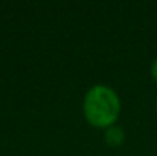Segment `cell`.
Segmentation results:
<instances>
[{
	"label": "cell",
	"mask_w": 157,
	"mask_h": 156,
	"mask_svg": "<svg viewBox=\"0 0 157 156\" xmlns=\"http://www.w3.org/2000/svg\"><path fill=\"white\" fill-rule=\"evenodd\" d=\"M151 75H153V78L157 81V58L153 61V64H151Z\"/></svg>",
	"instance_id": "3"
},
{
	"label": "cell",
	"mask_w": 157,
	"mask_h": 156,
	"mask_svg": "<svg viewBox=\"0 0 157 156\" xmlns=\"http://www.w3.org/2000/svg\"><path fill=\"white\" fill-rule=\"evenodd\" d=\"M82 112L90 126L108 129L114 126L121 115L119 95L105 84H96L87 90L82 101Z\"/></svg>",
	"instance_id": "1"
},
{
	"label": "cell",
	"mask_w": 157,
	"mask_h": 156,
	"mask_svg": "<svg viewBox=\"0 0 157 156\" xmlns=\"http://www.w3.org/2000/svg\"><path fill=\"white\" fill-rule=\"evenodd\" d=\"M156 107H157V101H156Z\"/></svg>",
	"instance_id": "4"
},
{
	"label": "cell",
	"mask_w": 157,
	"mask_h": 156,
	"mask_svg": "<svg viewBox=\"0 0 157 156\" xmlns=\"http://www.w3.org/2000/svg\"><path fill=\"white\" fill-rule=\"evenodd\" d=\"M125 141V132L119 126H111L105 129V142L110 147H121Z\"/></svg>",
	"instance_id": "2"
}]
</instances>
